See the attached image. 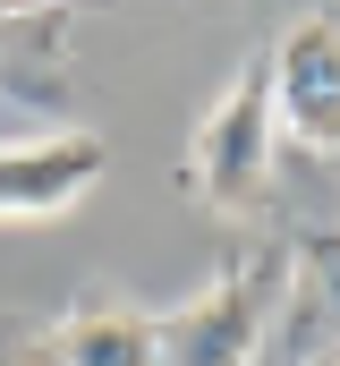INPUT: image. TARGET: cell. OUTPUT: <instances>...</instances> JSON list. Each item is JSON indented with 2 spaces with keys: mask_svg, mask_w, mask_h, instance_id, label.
<instances>
[{
  "mask_svg": "<svg viewBox=\"0 0 340 366\" xmlns=\"http://www.w3.org/2000/svg\"><path fill=\"white\" fill-rule=\"evenodd\" d=\"M289 273H298L289 239H264L239 264H221L179 315H162V366H255L289 307Z\"/></svg>",
  "mask_w": 340,
  "mask_h": 366,
  "instance_id": "obj_1",
  "label": "cell"
},
{
  "mask_svg": "<svg viewBox=\"0 0 340 366\" xmlns=\"http://www.w3.org/2000/svg\"><path fill=\"white\" fill-rule=\"evenodd\" d=\"M272 145H281V111H272V51H247L230 69V86L204 102L196 137H187V162L179 187L213 213H239L255 187L272 179Z\"/></svg>",
  "mask_w": 340,
  "mask_h": 366,
  "instance_id": "obj_2",
  "label": "cell"
},
{
  "mask_svg": "<svg viewBox=\"0 0 340 366\" xmlns=\"http://www.w3.org/2000/svg\"><path fill=\"white\" fill-rule=\"evenodd\" d=\"M272 111L306 154H340V17H306L272 43Z\"/></svg>",
  "mask_w": 340,
  "mask_h": 366,
  "instance_id": "obj_3",
  "label": "cell"
},
{
  "mask_svg": "<svg viewBox=\"0 0 340 366\" xmlns=\"http://www.w3.org/2000/svg\"><path fill=\"white\" fill-rule=\"evenodd\" d=\"M94 187H102V137H85V128L0 145V222H60Z\"/></svg>",
  "mask_w": 340,
  "mask_h": 366,
  "instance_id": "obj_4",
  "label": "cell"
},
{
  "mask_svg": "<svg viewBox=\"0 0 340 366\" xmlns=\"http://www.w3.org/2000/svg\"><path fill=\"white\" fill-rule=\"evenodd\" d=\"M51 366H162V315L128 298H77L51 324Z\"/></svg>",
  "mask_w": 340,
  "mask_h": 366,
  "instance_id": "obj_5",
  "label": "cell"
},
{
  "mask_svg": "<svg viewBox=\"0 0 340 366\" xmlns=\"http://www.w3.org/2000/svg\"><path fill=\"white\" fill-rule=\"evenodd\" d=\"M9 34H17V17H0V43H9Z\"/></svg>",
  "mask_w": 340,
  "mask_h": 366,
  "instance_id": "obj_6",
  "label": "cell"
},
{
  "mask_svg": "<svg viewBox=\"0 0 340 366\" xmlns=\"http://www.w3.org/2000/svg\"><path fill=\"white\" fill-rule=\"evenodd\" d=\"M26 366H51V358H26Z\"/></svg>",
  "mask_w": 340,
  "mask_h": 366,
  "instance_id": "obj_7",
  "label": "cell"
},
{
  "mask_svg": "<svg viewBox=\"0 0 340 366\" xmlns=\"http://www.w3.org/2000/svg\"><path fill=\"white\" fill-rule=\"evenodd\" d=\"M332 366H340V358H332Z\"/></svg>",
  "mask_w": 340,
  "mask_h": 366,
  "instance_id": "obj_8",
  "label": "cell"
}]
</instances>
